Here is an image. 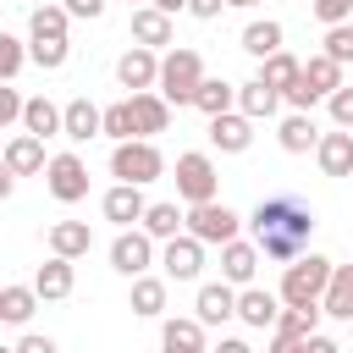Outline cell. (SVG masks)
<instances>
[{
	"label": "cell",
	"instance_id": "f1b7e54d",
	"mask_svg": "<svg viewBox=\"0 0 353 353\" xmlns=\"http://www.w3.org/2000/svg\"><path fill=\"white\" fill-rule=\"evenodd\" d=\"M22 132H33V138H55V132H61V105L44 99V94H33V99L22 105Z\"/></svg>",
	"mask_w": 353,
	"mask_h": 353
},
{
	"label": "cell",
	"instance_id": "681fc988",
	"mask_svg": "<svg viewBox=\"0 0 353 353\" xmlns=\"http://www.w3.org/2000/svg\"><path fill=\"white\" fill-rule=\"evenodd\" d=\"M215 353H254V347H248L243 336H221V347H215Z\"/></svg>",
	"mask_w": 353,
	"mask_h": 353
},
{
	"label": "cell",
	"instance_id": "db71d44e",
	"mask_svg": "<svg viewBox=\"0 0 353 353\" xmlns=\"http://www.w3.org/2000/svg\"><path fill=\"white\" fill-rule=\"evenodd\" d=\"M0 353H17V347H0Z\"/></svg>",
	"mask_w": 353,
	"mask_h": 353
},
{
	"label": "cell",
	"instance_id": "30bf717a",
	"mask_svg": "<svg viewBox=\"0 0 353 353\" xmlns=\"http://www.w3.org/2000/svg\"><path fill=\"white\" fill-rule=\"evenodd\" d=\"M237 320L243 325H254V331H276V320H281V292H270V287H243L237 292Z\"/></svg>",
	"mask_w": 353,
	"mask_h": 353
},
{
	"label": "cell",
	"instance_id": "f5cc1de1",
	"mask_svg": "<svg viewBox=\"0 0 353 353\" xmlns=\"http://www.w3.org/2000/svg\"><path fill=\"white\" fill-rule=\"evenodd\" d=\"M226 6H259V0H226Z\"/></svg>",
	"mask_w": 353,
	"mask_h": 353
},
{
	"label": "cell",
	"instance_id": "ac0fdd59",
	"mask_svg": "<svg viewBox=\"0 0 353 353\" xmlns=\"http://www.w3.org/2000/svg\"><path fill=\"white\" fill-rule=\"evenodd\" d=\"M77 259H61V254H50L39 270H33V292L39 298H72V287H77V270H72Z\"/></svg>",
	"mask_w": 353,
	"mask_h": 353
},
{
	"label": "cell",
	"instance_id": "ba28073f",
	"mask_svg": "<svg viewBox=\"0 0 353 353\" xmlns=\"http://www.w3.org/2000/svg\"><path fill=\"white\" fill-rule=\"evenodd\" d=\"M110 265H116L121 276H143V270L154 265V237H149L143 226H121V237L110 243Z\"/></svg>",
	"mask_w": 353,
	"mask_h": 353
},
{
	"label": "cell",
	"instance_id": "f546056e",
	"mask_svg": "<svg viewBox=\"0 0 353 353\" xmlns=\"http://www.w3.org/2000/svg\"><path fill=\"white\" fill-rule=\"evenodd\" d=\"M276 138H281V149H287V154H309V149L320 143V127H314V116H309V110H292V116L281 121V132H276Z\"/></svg>",
	"mask_w": 353,
	"mask_h": 353
},
{
	"label": "cell",
	"instance_id": "4dcf8cb0",
	"mask_svg": "<svg viewBox=\"0 0 353 353\" xmlns=\"http://www.w3.org/2000/svg\"><path fill=\"white\" fill-rule=\"evenodd\" d=\"M138 226H143V232H149L154 243H165V237H176V232H188V210H176V204L165 199V204H149Z\"/></svg>",
	"mask_w": 353,
	"mask_h": 353
},
{
	"label": "cell",
	"instance_id": "8992f818",
	"mask_svg": "<svg viewBox=\"0 0 353 353\" xmlns=\"http://www.w3.org/2000/svg\"><path fill=\"white\" fill-rule=\"evenodd\" d=\"M237 226H243V215L232 210V204H221V199H210V204H188V232L199 237V243H232L237 237Z\"/></svg>",
	"mask_w": 353,
	"mask_h": 353
},
{
	"label": "cell",
	"instance_id": "5b68a950",
	"mask_svg": "<svg viewBox=\"0 0 353 353\" xmlns=\"http://www.w3.org/2000/svg\"><path fill=\"white\" fill-rule=\"evenodd\" d=\"M215 188H221V176H215V160H210L204 149L176 154V199H182V204H210Z\"/></svg>",
	"mask_w": 353,
	"mask_h": 353
},
{
	"label": "cell",
	"instance_id": "d6986e66",
	"mask_svg": "<svg viewBox=\"0 0 353 353\" xmlns=\"http://www.w3.org/2000/svg\"><path fill=\"white\" fill-rule=\"evenodd\" d=\"M276 105H281V88H270L265 77L237 83V110H243L248 121H270V116H276Z\"/></svg>",
	"mask_w": 353,
	"mask_h": 353
},
{
	"label": "cell",
	"instance_id": "e575fe53",
	"mask_svg": "<svg viewBox=\"0 0 353 353\" xmlns=\"http://www.w3.org/2000/svg\"><path fill=\"white\" fill-rule=\"evenodd\" d=\"M298 72H303V61H292L287 50H276V55H265V61H259V77H265L270 88H292V83H298Z\"/></svg>",
	"mask_w": 353,
	"mask_h": 353
},
{
	"label": "cell",
	"instance_id": "d4e9b609",
	"mask_svg": "<svg viewBox=\"0 0 353 353\" xmlns=\"http://www.w3.org/2000/svg\"><path fill=\"white\" fill-rule=\"evenodd\" d=\"M298 77L309 83V94H320V99H331V94L342 88V61H331V55L320 50V55H309V61H303V72H298Z\"/></svg>",
	"mask_w": 353,
	"mask_h": 353
},
{
	"label": "cell",
	"instance_id": "7dc6e473",
	"mask_svg": "<svg viewBox=\"0 0 353 353\" xmlns=\"http://www.w3.org/2000/svg\"><path fill=\"white\" fill-rule=\"evenodd\" d=\"M303 342H309V336H303ZM303 342H298V336H281V331H276V336H270V353H303Z\"/></svg>",
	"mask_w": 353,
	"mask_h": 353
},
{
	"label": "cell",
	"instance_id": "52a82bcc",
	"mask_svg": "<svg viewBox=\"0 0 353 353\" xmlns=\"http://www.w3.org/2000/svg\"><path fill=\"white\" fill-rule=\"evenodd\" d=\"M44 188L61 199V204H77V199H88V165H83V154H50V165H44Z\"/></svg>",
	"mask_w": 353,
	"mask_h": 353
},
{
	"label": "cell",
	"instance_id": "74e56055",
	"mask_svg": "<svg viewBox=\"0 0 353 353\" xmlns=\"http://www.w3.org/2000/svg\"><path fill=\"white\" fill-rule=\"evenodd\" d=\"M105 138H116V143L138 138V121H132V99H116V105H105Z\"/></svg>",
	"mask_w": 353,
	"mask_h": 353
},
{
	"label": "cell",
	"instance_id": "4fadbf2b",
	"mask_svg": "<svg viewBox=\"0 0 353 353\" xmlns=\"http://www.w3.org/2000/svg\"><path fill=\"white\" fill-rule=\"evenodd\" d=\"M210 143H215L221 154H243V149L254 143V121H248L243 110H221V116H210Z\"/></svg>",
	"mask_w": 353,
	"mask_h": 353
},
{
	"label": "cell",
	"instance_id": "ab89813d",
	"mask_svg": "<svg viewBox=\"0 0 353 353\" xmlns=\"http://www.w3.org/2000/svg\"><path fill=\"white\" fill-rule=\"evenodd\" d=\"M325 55L331 61H353V22H336V28H325Z\"/></svg>",
	"mask_w": 353,
	"mask_h": 353
},
{
	"label": "cell",
	"instance_id": "83f0119b",
	"mask_svg": "<svg viewBox=\"0 0 353 353\" xmlns=\"http://www.w3.org/2000/svg\"><path fill=\"white\" fill-rule=\"evenodd\" d=\"M281 39H287V33H281V22H276V17H254V22L243 28V50H248L254 61L276 55V50H281Z\"/></svg>",
	"mask_w": 353,
	"mask_h": 353
},
{
	"label": "cell",
	"instance_id": "816d5d0a",
	"mask_svg": "<svg viewBox=\"0 0 353 353\" xmlns=\"http://www.w3.org/2000/svg\"><path fill=\"white\" fill-rule=\"evenodd\" d=\"M149 6H160L165 17H176V11H188V0H149Z\"/></svg>",
	"mask_w": 353,
	"mask_h": 353
},
{
	"label": "cell",
	"instance_id": "f35d334b",
	"mask_svg": "<svg viewBox=\"0 0 353 353\" xmlns=\"http://www.w3.org/2000/svg\"><path fill=\"white\" fill-rule=\"evenodd\" d=\"M22 66H28V44L11 39V33H0V83H11Z\"/></svg>",
	"mask_w": 353,
	"mask_h": 353
},
{
	"label": "cell",
	"instance_id": "bcb514c9",
	"mask_svg": "<svg viewBox=\"0 0 353 353\" xmlns=\"http://www.w3.org/2000/svg\"><path fill=\"white\" fill-rule=\"evenodd\" d=\"M188 11H193L199 22H215V17L226 11V0H188Z\"/></svg>",
	"mask_w": 353,
	"mask_h": 353
},
{
	"label": "cell",
	"instance_id": "7402d4cb",
	"mask_svg": "<svg viewBox=\"0 0 353 353\" xmlns=\"http://www.w3.org/2000/svg\"><path fill=\"white\" fill-rule=\"evenodd\" d=\"M44 243H50V254H61V259H83V254L94 248V232H88V221H55V226L44 232Z\"/></svg>",
	"mask_w": 353,
	"mask_h": 353
},
{
	"label": "cell",
	"instance_id": "8fae6325",
	"mask_svg": "<svg viewBox=\"0 0 353 353\" xmlns=\"http://www.w3.org/2000/svg\"><path fill=\"white\" fill-rule=\"evenodd\" d=\"M116 83H121L127 94L154 88V83H160V55H154V50H143V44H132V50L116 61Z\"/></svg>",
	"mask_w": 353,
	"mask_h": 353
},
{
	"label": "cell",
	"instance_id": "44dd1931",
	"mask_svg": "<svg viewBox=\"0 0 353 353\" xmlns=\"http://www.w3.org/2000/svg\"><path fill=\"white\" fill-rule=\"evenodd\" d=\"M6 171H17V176H39L50 160H44V138H33V132H17L11 143H6Z\"/></svg>",
	"mask_w": 353,
	"mask_h": 353
},
{
	"label": "cell",
	"instance_id": "4316f807",
	"mask_svg": "<svg viewBox=\"0 0 353 353\" xmlns=\"http://www.w3.org/2000/svg\"><path fill=\"white\" fill-rule=\"evenodd\" d=\"M160 347H165V353H204V325H199V314H193V320H176V314H171V320L160 325Z\"/></svg>",
	"mask_w": 353,
	"mask_h": 353
},
{
	"label": "cell",
	"instance_id": "1f68e13d",
	"mask_svg": "<svg viewBox=\"0 0 353 353\" xmlns=\"http://www.w3.org/2000/svg\"><path fill=\"white\" fill-rule=\"evenodd\" d=\"M193 105H199L204 116L237 110V83H226V77H204V83H199V94H193Z\"/></svg>",
	"mask_w": 353,
	"mask_h": 353
},
{
	"label": "cell",
	"instance_id": "b9f144b4",
	"mask_svg": "<svg viewBox=\"0 0 353 353\" xmlns=\"http://www.w3.org/2000/svg\"><path fill=\"white\" fill-rule=\"evenodd\" d=\"M309 11H314L325 28H336V22H347V17H353V0H309Z\"/></svg>",
	"mask_w": 353,
	"mask_h": 353
},
{
	"label": "cell",
	"instance_id": "f6af8a7d",
	"mask_svg": "<svg viewBox=\"0 0 353 353\" xmlns=\"http://www.w3.org/2000/svg\"><path fill=\"white\" fill-rule=\"evenodd\" d=\"M17 353H61V347H55V336H39V331H28V336L17 342Z\"/></svg>",
	"mask_w": 353,
	"mask_h": 353
},
{
	"label": "cell",
	"instance_id": "3957f363",
	"mask_svg": "<svg viewBox=\"0 0 353 353\" xmlns=\"http://www.w3.org/2000/svg\"><path fill=\"white\" fill-rule=\"evenodd\" d=\"M331 270H336V265H331L325 254H298V259L281 270V287H276V292H281V303H287V309H309V303H320V292H325Z\"/></svg>",
	"mask_w": 353,
	"mask_h": 353
},
{
	"label": "cell",
	"instance_id": "7a4b0ae2",
	"mask_svg": "<svg viewBox=\"0 0 353 353\" xmlns=\"http://www.w3.org/2000/svg\"><path fill=\"white\" fill-rule=\"evenodd\" d=\"M199 83H204V55H199V50L176 44V50L160 55V83H154V88H160L165 105H193Z\"/></svg>",
	"mask_w": 353,
	"mask_h": 353
},
{
	"label": "cell",
	"instance_id": "9c48e42d",
	"mask_svg": "<svg viewBox=\"0 0 353 353\" xmlns=\"http://www.w3.org/2000/svg\"><path fill=\"white\" fill-rule=\"evenodd\" d=\"M160 265H165V281H193V276L204 270V243H199L193 232H176V237H165V248H160Z\"/></svg>",
	"mask_w": 353,
	"mask_h": 353
},
{
	"label": "cell",
	"instance_id": "d6a6232c",
	"mask_svg": "<svg viewBox=\"0 0 353 353\" xmlns=\"http://www.w3.org/2000/svg\"><path fill=\"white\" fill-rule=\"evenodd\" d=\"M39 303H44V298H39L33 287H0V320H6V325H28Z\"/></svg>",
	"mask_w": 353,
	"mask_h": 353
},
{
	"label": "cell",
	"instance_id": "7bdbcfd3",
	"mask_svg": "<svg viewBox=\"0 0 353 353\" xmlns=\"http://www.w3.org/2000/svg\"><path fill=\"white\" fill-rule=\"evenodd\" d=\"M22 105H28V99H22L11 83H0V132H6L11 121H22Z\"/></svg>",
	"mask_w": 353,
	"mask_h": 353
},
{
	"label": "cell",
	"instance_id": "cb8c5ba5",
	"mask_svg": "<svg viewBox=\"0 0 353 353\" xmlns=\"http://www.w3.org/2000/svg\"><path fill=\"white\" fill-rule=\"evenodd\" d=\"M132 39H138L143 50L171 44V17H165L160 6H138V11H132Z\"/></svg>",
	"mask_w": 353,
	"mask_h": 353
},
{
	"label": "cell",
	"instance_id": "9a60e30c",
	"mask_svg": "<svg viewBox=\"0 0 353 353\" xmlns=\"http://www.w3.org/2000/svg\"><path fill=\"white\" fill-rule=\"evenodd\" d=\"M254 270H259V243H243V237L221 243V281L248 287V281H254Z\"/></svg>",
	"mask_w": 353,
	"mask_h": 353
},
{
	"label": "cell",
	"instance_id": "ffe728a7",
	"mask_svg": "<svg viewBox=\"0 0 353 353\" xmlns=\"http://www.w3.org/2000/svg\"><path fill=\"white\" fill-rule=\"evenodd\" d=\"M132 99V121H138V138H154L171 127V105L160 99V88H143V94H127Z\"/></svg>",
	"mask_w": 353,
	"mask_h": 353
},
{
	"label": "cell",
	"instance_id": "484cf974",
	"mask_svg": "<svg viewBox=\"0 0 353 353\" xmlns=\"http://www.w3.org/2000/svg\"><path fill=\"white\" fill-rule=\"evenodd\" d=\"M127 309L132 314H143V320H154V314H165V276H132V298H127Z\"/></svg>",
	"mask_w": 353,
	"mask_h": 353
},
{
	"label": "cell",
	"instance_id": "d590c367",
	"mask_svg": "<svg viewBox=\"0 0 353 353\" xmlns=\"http://www.w3.org/2000/svg\"><path fill=\"white\" fill-rule=\"evenodd\" d=\"M276 331H281V336H298V342H303V336H314V331H320V303H309V309H287V303H281Z\"/></svg>",
	"mask_w": 353,
	"mask_h": 353
},
{
	"label": "cell",
	"instance_id": "603a6c76",
	"mask_svg": "<svg viewBox=\"0 0 353 353\" xmlns=\"http://www.w3.org/2000/svg\"><path fill=\"white\" fill-rule=\"evenodd\" d=\"M320 314L331 320H353V265H336L325 292H320Z\"/></svg>",
	"mask_w": 353,
	"mask_h": 353
},
{
	"label": "cell",
	"instance_id": "7c38bea8",
	"mask_svg": "<svg viewBox=\"0 0 353 353\" xmlns=\"http://www.w3.org/2000/svg\"><path fill=\"white\" fill-rule=\"evenodd\" d=\"M105 132V110L94 105V99H66L61 105V138H72V143H88V138H99Z\"/></svg>",
	"mask_w": 353,
	"mask_h": 353
},
{
	"label": "cell",
	"instance_id": "11a10c76",
	"mask_svg": "<svg viewBox=\"0 0 353 353\" xmlns=\"http://www.w3.org/2000/svg\"><path fill=\"white\" fill-rule=\"evenodd\" d=\"M160 353H165V347H160Z\"/></svg>",
	"mask_w": 353,
	"mask_h": 353
},
{
	"label": "cell",
	"instance_id": "2e32d148",
	"mask_svg": "<svg viewBox=\"0 0 353 353\" xmlns=\"http://www.w3.org/2000/svg\"><path fill=\"white\" fill-rule=\"evenodd\" d=\"M314 160H320V171H325V176H353V132H347V127L320 132Z\"/></svg>",
	"mask_w": 353,
	"mask_h": 353
},
{
	"label": "cell",
	"instance_id": "ee69618b",
	"mask_svg": "<svg viewBox=\"0 0 353 353\" xmlns=\"http://www.w3.org/2000/svg\"><path fill=\"white\" fill-rule=\"evenodd\" d=\"M66 6V17H83V22H94V17H105V6L110 0H61Z\"/></svg>",
	"mask_w": 353,
	"mask_h": 353
},
{
	"label": "cell",
	"instance_id": "8d00e7d4",
	"mask_svg": "<svg viewBox=\"0 0 353 353\" xmlns=\"http://www.w3.org/2000/svg\"><path fill=\"white\" fill-rule=\"evenodd\" d=\"M28 61H39L44 72H61V66L72 61V44H66V39H33V44H28Z\"/></svg>",
	"mask_w": 353,
	"mask_h": 353
},
{
	"label": "cell",
	"instance_id": "60d3db41",
	"mask_svg": "<svg viewBox=\"0 0 353 353\" xmlns=\"http://www.w3.org/2000/svg\"><path fill=\"white\" fill-rule=\"evenodd\" d=\"M325 110H331V121H336V127H347V132H353V88H347V83L325 99Z\"/></svg>",
	"mask_w": 353,
	"mask_h": 353
},
{
	"label": "cell",
	"instance_id": "6da1fadb",
	"mask_svg": "<svg viewBox=\"0 0 353 353\" xmlns=\"http://www.w3.org/2000/svg\"><path fill=\"white\" fill-rule=\"evenodd\" d=\"M248 226H254L259 259H287V265H292V259L303 254V243H309V232H314L320 221H314V204H303L298 193H270V199H259V204H254Z\"/></svg>",
	"mask_w": 353,
	"mask_h": 353
},
{
	"label": "cell",
	"instance_id": "f907efd6",
	"mask_svg": "<svg viewBox=\"0 0 353 353\" xmlns=\"http://www.w3.org/2000/svg\"><path fill=\"white\" fill-rule=\"evenodd\" d=\"M11 188H17V171H6V160H0V199H11Z\"/></svg>",
	"mask_w": 353,
	"mask_h": 353
},
{
	"label": "cell",
	"instance_id": "c3c4849f",
	"mask_svg": "<svg viewBox=\"0 0 353 353\" xmlns=\"http://www.w3.org/2000/svg\"><path fill=\"white\" fill-rule=\"evenodd\" d=\"M303 353H342V347H336V342H331V336H320V331H314V336H309V342H303Z\"/></svg>",
	"mask_w": 353,
	"mask_h": 353
},
{
	"label": "cell",
	"instance_id": "277c9868",
	"mask_svg": "<svg viewBox=\"0 0 353 353\" xmlns=\"http://www.w3.org/2000/svg\"><path fill=\"white\" fill-rule=\"evenodd\" d=\"M160 171H165V154L154 149V138H127V143L110 149V176L116 182L149 188V182H160Z\"/></svg>",
	"mask_w": 353,
	"mask_h": 353
},
{
	"label": "cell",
	"instance_id": "5bb4252c",
	"mask_svg": "<svg viewBox=\"0 0 353 353\" xmlns=\"http://www.w3.org/2000/svg\"><path fill=\"white\" fill-rule=\"evenodd\" d=\"M193 309H199V325H226V320H237V287L232 281H204Z\"/></svg>",
	"mask_w": 353,
	"mask_h": 353
},
{
	"label": "cell",
	"instance_id": "e0dca14e",
	"mask_svg": "<svg viewBox=\"0 0 353 353\" xmlns=\"http://www.w3.org/2000/svg\"><path fill=\"white\" fill-rule=\"evenodd\" d=\"M99 210H105V221H116V226H132V221H143L149 199H143V188H132V182H116V188L99 199Z\"/></svg>",
	"mask_w": 353,
	"mask_h": 353
},
{
	"label": "cell",
	"instance_id": "836d02e7",
	"mask_svg": "<svg viewBox=\"0 0 353 353\" xmlns=\"http://www.w3.org/2000/svg\"><path fill=\"white\" fill-rule=\"evenodd\" d=\"M66 6H33L28 17V39H66Z\"/></svg>",
	"mask_w": 353,
	"mask_h": 353
}]
</instances>
